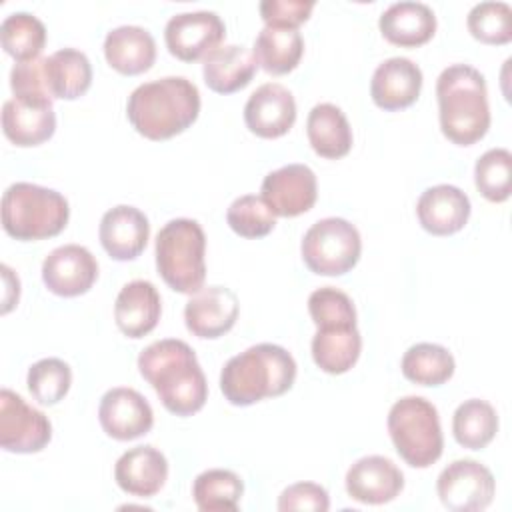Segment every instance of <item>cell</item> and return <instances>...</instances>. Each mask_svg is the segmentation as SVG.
I'll return each mask as SVG.
<instances>
[{"label": "cell", "instance_id": "6da1fadb", "mask_svg": "<svg viewBox=\"0 0 512 512\" xmlns=\"http://www.w3.org/2000/svg\"><path fill=\"white\" fill-rule=\"evenodd\" d=\"M138 370L156 390L164 408L176 416H192L208 400L206 376L184 340L152 342L140 352Z\"/></svg>", "mask_w": 512, "mask_h": 512}, {"label": "cell", "instance_id": "7a4b0ae2", "mask_svg": "<svg viewBox=\"0 0 512 512\" xmlns=\"http://www.w3.org/2000/svg\"><path fill=\"white\" fill-rule=\"evenodd\" d=\"M200 114V92L184 76H166L132 90L126 116L148 140H168L190 128Z\"/></svg>", "mask_w": 512, "mask_h": 512}, {"label": "cell", "instance_id": "3957f363", "mask_svg": "<svg viewBox=\"0 0 512 512\" xmlns=\"http://www.w3.org/2000/svg\"><path fill=\"white\" fill-rule=\"evenodd\" d=\"M296 380L292 354L270 342H262L232 356L220 372V390L234 406H250L264 398L282 396Z\"/></svg>", "mask_w": 512, "mask_h": 512}, {"label": "cell", "instance_id": "277c9868", "mask_svg": "<svg viewBox=\"0 0 512 512\" xmlns=\"http://www.w3.org/2000/svg\"><path fill=\"white\" fill-rule=\"evenodd\" d=\"M438 118L442 134L470 146L484 138L490 128V106L484 76L470 64H452L436 80Z\"/></svg>", "mask_w": 512, "mask_h": 512}, {"label": "cell", "instance_id": "5b68a950", "mask_svg": "<svg viewBox=\"0 0 512 512\" xmlns=\"http://www.w3.org/2000/svg\"><path fill=\"white\" fill-rule=\"evenodd\" d=\"M70 218L68 200L30 182H16L2 196V228L16 240H44L60 234Z\"/></svg>", "mask_w": 512, "mask_h": 512}, {"label": "cell", "instance_id": "8992f818", "mask_svg": "<svg viewBox=\"0 0 512 512\" xmlns=\"http://www.w3.org/2000/svg\"><path fill=\"white\" fill-rule=\"evenodd\" d=\"M206 236L190 218L166 222L156 236V268L162 280L180 294H196L206 278Z\"/></svg>", "mask_w": 512, "mask_h": 512}, {"label": "cell", "instance_id": "52a82bcc", "mask_svg": "<svg viewBox=\"0 0 512 512\" xmlns=\"http://www.w3.org/2000/svg\"><path fill=\"white\" fill-rule=\"evenodd\" d=\"M388 432L400 458L412 468L432 466L444 450L436 406L422 396H404L388 412Z\"/></svg>", "mask_w": 512, "mask_h": 512}, {"label": "cell", "instance_id": "ba28073f", "mask_svg": "<svg viewBox=\"0 0 512 512\" xmlns=\"http://www.w3.org/2000/svg\"><path fill=\"white\" fill-rule=\"evenodd\" d=\"M300 252L304 264L314 274L342 276L350 272L360 258V232L344 218H322L306 230Z\"/></svg>", "mask_w": 512, "mask_h": 512}, {"label": "cell", "instance_id": "9c48e42d", "mask_svg": "<svg viewBox=\"0 0 512 512\" xmlns=\"http://www.w3.org/2000/svg\"><path fill=\"white\" fill-rule=\"evenodd\" d=\"M436 492L440 502L452 512H478L490 506L496 482L484 464L464 458L454 460L440 472Z\"/></svg>", "mask_w": 512, "mask_h": 512}, {"label": "cell", "instance_id": "30bf717a", "mask_svg": "<svg viewBox=\"0 0 512 512\" xmlns=\"http://www.w3.org/2000/svg\"><path fill=\"white\" fill-rule=\"evenodd\" d=\"M52 438V424L34 406L26 404L16 392H0V446L6 452H40Z\"/></svg>", "mask_w": 512, "mask_h": 512}, {"label": "cell", "instance_id": "8fae6325", "mask_svg": "<svg viewBox=\"0 0 512 512\" xmlns=\"http://www.w3.org/2000/svg\"><path fill=\"white\" fill-rule=\"evenodd\" d=\"M226 36V26L216 12H180L166 22L164 40L172 56L184 62L206 58Z\"/></svg>", "mask_w": 512, "mask_h": 512}, {"label": "cell", "instance_id": "7c38bea8", "mask_svg": "<svg viewBox=\"0 0 512 512\" xmlns=\"http://www.w3.org/2000/svg\"><path fill=\"white\" fill-rule=\"evenodd\" d=\"M260 192L274 216H300L316 202V174L306 164H286L266 174Z\"/></svg>", "mask_w": 512, "mask_h": 512}, {"label": "cell", "instance_id": "4fadbf2b", "mask_svg": "<svg viewBox=\"0 0 512 512\" xmlns=\"http://www.w3.org/2000/svg\"><path fill=\"white\" fill-rule=\"evenodd\" d=\"M98 278V262L92 252L80 244L54 248L42 262V280L46 288L64 298L86 294Z\"/></svg>", "mask_w": 512, "mask_h": 512}, {"label": "cell", "instance_id": "5bb4252c", "mask_svg": "<svg viewBox=\"0 0 512 512\" xmlns=\"http://www.w3.org/2000/svg\"><path fill=\"white\" fill-rule=\"evenodd\" d=\"M102 430L114 440H134L150 432L154 412L148 400L134 388H110L98 406Z\"/></svg>", "mask_w": 512, "mask_h": 512}, {"label": "cell", "instance_id": "9a60e30c", "mask_svg": "<svg viewBox=\"0 0 512 512\" xmlns=\"http://www.w3.org/2000/svg\"><path fill=\"white\" fill-rule=\"evenodd\" d=\"M244 122L260 138H280L296 122V102L278 82L258 86L244 104Z\"/></svg>", "mask_w": 512, "mask_h": 512}, {"label": "cell", "instance_id": "2e32d148", "mask_svg": "<svg viewBox=\"0 0 512 512\" xmlns=\"http://www.w3.org/2000/svg\"><path fill=\"white\" fill-rule=\"evenodd\" d=\"M238 298L226 286H202L184 306L186 328L198 338H220L238 320Z\"/></svg>", "mask_w": 512, "mask_h": 512}, {"label": "cell", "instance_id": "e0dca14e", "mask_svg": "<svg viewBox=\"0 0 512 512\" xmlns=\"http://www.w3.org/2000/svg\"><path fill=\"white\" fill-rule=\"evenodd\" d=\"M404 488V474L384 456L372 454L356 460L346 472V492L360 504L392 502Z\"/></svg>", "mask_w": 512, "mask_h": 512}, {"label": "cell", "instance_id": "ac0fdd59", "mask_svg": "<svg viewBox=\"0 0 512 512\" xmlns=\"http://www.w3.org/2000/svg\"><path fill=\"white\" fill-rule=\"evenodd\" d=\"M100 244L118 262L134 260L148 244L150 224L142 210L134 206H114L104 212L98 228Z\"/></svg>", "mask_w": 512, "mask_h": 512}, {"label": "cell", "instance_id": "d6986e66", "mask_svg": "<svg viewBox=\"0 0 512 512\" xmlns=\"http://www.w3.org/2000/svg\"><path fill=\"white\" fill-rule=\"evenodd\" d=\"M422 90V70L410 58L394 56L378 64L370 82V96L382 110L412 106Z\"/></svg>", "mask_w": 512, "mask_h": 512}, {"label": "cell", "instance_id": "ffe728a7", "mask_svg": "<svg viewBox=\"0 0 512 512\" xmlns=\"http://www.w3.org/2000/svg\"><path fill=\"white\" fill-rule=\"evenodd\" d=\"M420 226L434 236H450L462 230L470 218V198L452 184L426 188L416 202Z\"/></svg>", "mask_w": 512, "mask_h": 512}, {"label": "cell", "instance_id": "44dd1931", "mask_svg": "<svg viewBox=\"0 0 512 512\" xmlns=\"http://www.w3.org/2000/svg\"><path fill=\"white\" fill-rule=\"evenodd\" d=\"M168 478V460L154 446L126 450L114 466V480L130 496L152 498Z\"/></svg>", "mask_w": 512, "mask_h": 512}, {"label": "cell", "instance_id": "7402d4cb", "mask_svg": "<svg viewBox=\"0 0 512 512\" xmlns=\"http://www.w3.org/2000/svg\"><path fill=\"white\" fill-rule=\"evenodd\" d=\"M162 314V300L156 286L148 280H132L122 286L114 302V320L128 338L150 334Z\"/></svg>", "mask_w": 512, "mask_h": 512}, {"label": "cell", "instance_id": "603a6c76", "mask_svg": "<svg viewBox=\"0 0 512 512\" xmlns=\"http://www.w3.org/2000/svg\"><path fill=\"white\" fill-rule=\"evenodd\" d=\"M4 136L16 146H38L52 138L56 114L52 102L10 98L2 106Z\"/></svg>", "mask_w": 512, "mask_h": 512}, {"label": "cell", "instance_id": "cb8c5ba5", "mask_svg": "<svg viewBox=\"0 0 512 512\" xmlns=\"http://www.w3.org/2000/svg\"><path fill=\"white\" fill-rule=\"evenodd\" d=\"M382 36L404 48H414L426 44L436 32V16L432 8L424 2H394L390 4L378 20Z\"/></svg>", "mask_w": 512, "mask_h": 512}, {"label": "cell", "instance_id": "d4e9b609", "mask_svg": "<svg viewBox=\"0 0 512 512\" xmlns=\"http://www.w3.org/2000/svg\"><path fill=\"white\" fill-rule=\"evenodd\" d=\"M104 56L116 72L136 76L152 68L156 60V42L142 26H118L104 38Z\"/></svg>", "mask_w": 512, "mask_h": 512}, {"label": "cell", "instance_id": "484cf974", "mask_svg": "<svg viewBox=\"0 0 512 512\" xmlns=\"http://www.w3.org/2000/svg\"><path fill=\"white\" fill-rule=\"evenodd\" d=\"M254 54L242 44H226L214 48L202 64L204 82L212 92L232 94L250 84L256 74Z\"/></svg>", "mask_w": 512, "mask_h": 512}, {"label": "cell", "instance_id": "4316f807", "mask_svg": "<svg viewBox=\"0 0 512 512\" xmlns=\"http://www.w3.org/2000/svg\"><path fill=\"white\" fill-rule=\"evenodd\" d=\"M306 134L312 150L328 160L346 156L352 148V128L344 112L330 104H316L306 120Z\"/></svg>", "mask_w": 512, "mask_h": 512}, {"label": "cell", "instance_id": "83f0119b", "mask_svg": "<svg viewBox=\"0 0 512 512\" xmlns=\"http://www.w3.org/2000/svg\"><path fill=\"white\" fill-rule=\"evenodd\" d=\"M252 54L256 64L268 74H288L304 54V40L298 28L264 26L254 40Z\"/></svg>", "mask_w": 512, "mask_h": 512}, {"label": "cell", "instance_id": "f1b7e54d", "mask_svg": "<svg viewBox=\"0 0 512 512\" xmlns=\"http://www.w3.org/2000/svg\"><path fill=\"white\" fill-rule=\"evenodd\" d=\"M362 336L356 326L318 328L312 338V358L326 374H344L360 358Z\"/></svg>", "mask_w": 512, "mask_h": 512}, {"label": "cell", "instance_id": "f546056e", "mask_svg": "<svg viewBox=\"0 0 512 512\" xmlns=\"http://www.w3.org/2000/svg\"><path fill=\"white\" fill-rule=\"evenodd\" d=\"M44 70L52 100H76L92 84L90 60L76 48H62L46 56Z\"/></svg>", "mask_w": 512, "mask_h": 512}, {"label": "cell", "instance_id": "4dcf8cb0", "mask_svg": "<svg viewBox=\"0 0 512 512\" xmlns=\"http://www.w3.org/2000/svg\"><path fill=\"white\" fill-rule=\"evenodd\" d=\"M400 368L414 384L440 386L452 378L456 364L448 348L432 342H420L404 352Z\"/></svg>", "mask_w": 512, "mask_h": 512}, {"label": "cell", "instance_id": "1f68e13d", "mask_svg": "<svg viewBox=\"0 0 512 512\" xmlns=\"http://www.w3.org/2000/svg\"><path fill=\"white\" fill-rule=\"evenodd\" d=\"M498 432V414L486 400H464L452 416V434L456 442L468 450L488 446Z\"/></svg>", "mask_w": 512, "mask_h": 512}, {"label": "cell", "instance_id": "d6a6232c", "mask_svg": "<svg viewBox=\"0 0 512 512\" xmlns=\"http://www.w3.org/2000/svg\"><path fill=\"white\" fill-rule=\"evenodd\" d=\"M244 494L240 476L232 470L210 468L196 476L192 496L202 512H234Z\"/></svg>", "mask_w": 512, "mask_h": 512}, {"label": "cell", "instance_id": "836d02e7", "mask_svg": "<svg viewBox=\"0 0 512 512\" xmlns=\"http://www.w3.org/2000/svg\"><path fill=\"white\" fill-rule=\"evenodd\" d=\"M0 40L6 54L16 62L34 60L46 44V28L42 20L28 12L8 14L0 24Z\"/></svg>", "mask_w": 512, "mask_h": 512}, {"label": "cell", "instance_id": "e575fe53", "mask_svg": "<svg viewBox=\"0 0 512 512\" xmlns=\"http://www.w3.org/2000/svg\"><path fill=\"white\" fill-rule=\"evenodd\" d=\"M478 192L490 202H504L512 190V154L506 148L486 150L474 166Z\"/></svg>", "mask_w": 512, "mask_h": 512}, {"label": "cell", "instance_id": "d590c367", "mask_svg": "<svg viewBox=\"0 0 512 512\" xmlns=\"http://www.w3.org/2000/svg\"><path fill=\"white\" fill-rule=\"evenodd\" d=\"M26 384L34 400L44 406H52L68 394L72 384V370L60 358H42L28 368Z\"/></svg>", "mask_w": 512, "mask_h": 512}, {"label": "cell", "instance_id": "8d00e7d4", "mask_svg": "<svg viewBox=\"0 0 512 512\" xmlns=\"http://www.w3.org/2000/svg\"><path fill=\"white\" fill-rule=\"evenodd\" d=\"M470 34L484 44H508L512 40V8L506 2H480L466 18Z\"/></svg>", "mask_w": 512, "mask_h": 512}, {"label": "cell", "instance_id": "74e56055", "mask_svg": "<svg viewBox=\"0 0 512 512\" xmlns=\"http://www.w3.org/2000/svg\"><path fill=\"white\" fill-rule=\"evenodd\" d=\"M228 226L242 238H262L276 226L274 212L262 200V196L244 194L236 198L226 210Z\"/></svg>", "mask_w": 512, "mask_h": 512}, {"label": "cell", "instance_id": "f35d334b", "mask_svg": "<svg viewBox=\"0 0 512 512\" xmlns=\"http://www.w3.org/2000/svg\"><path fill=\"white\" fill-rule=\"evenodd\" d=\"M308 312L316 328L356 326V308L350 296L334 286H322L308 298Z\"/></svg>", "mask_w": 512, "mask_h": 512}, {"label": "cell", "instance_id": "ab89813d", "mask_svg": "<svg viewBox=\"0 0 512 512\" xmlns=\"http://www.w3.org/2000/svg\"><path fill=\"white\" fill-rule=\"evenodd\" d=\"M46 56L34 60L16 62L10 72V88L14 98L32 102H52L48 82H46Z\"/></svg>", "mask_w": 512, "mask_h": 512}, {"label": "cell", "instance_id": "60d3db41", "mask_svg": "<svg viewBox=\"0 0 512 512\" xmlns=\"http://www.w3.org/2000/svg\"><path fill=\"white\" fill-rule=\"evenodd\" d=\"M330 508L328 492L314 482H296L288 486L278 498V510H312V512H326Z\"/></svg>", "mask_w": 512, "mask_h": 512}, {"label": "cell", "instance_id": "b9f144b4", "mask_svg": "<svg viewBox=\"0 0 512 512\" xmlns=\"http://www.w3.org/2000/svg\"><path fill=\"white\" fill-rule=\"evenodd\" d=\"M314 2L304 0H264L260 2V16L266 26L298 28L310 18Z\"/></svg>", "mask_w": 512, "mask_h": 512}]
</instances>
